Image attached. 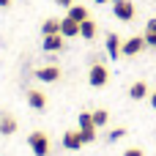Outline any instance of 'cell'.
<instances>
[{
    "mask_svg": "<svg viewBox=\"0 0 156 156\" xmlns=\"http://www.w3.org/2000/svg\"><path fill=\"white\" fill-rule=\"evenodd\" d=\"M77 123H80V134H82V140H85V143H93V140H96V123H93V115H90V112H80Z\"/></svg>",
    "mask_w": 156,
    "mask_h": 156,
    "instance_id": "obj_3",
    "label": "cell"
},
{
    "mask_svg": "<svg viewBox=\"0 0 156 156\" xmlns=\"http://www.w3.org/2000/svg\"><path fill=\"white\" fill-rule=\"evenodd\" d=\"M123 134H126V129H112V132H110V143H115V140H121Z\"/></svg>",
    "mask_w": 156,
    "mask_h": 156,
    "instance_id": "obj_19",
    "label": "cell"
},
{
    "mask_svg": "<svg viewBox=\"0 0 156 156\" xmlns=\"http://www.w3.org/2000/svg\"><path fill=\"white\" fill-rule=\"evenodd\" d=\"M11 3H14V0H0V8H8Z\"/></svg>",
    "mask_w": 156,
    "mask_h": 156,
    "instance_id": "obj_22",
    "label": "cell"
},
{
    "mask_svg": "<svg viewBox=\"0 0 156 156\" xmlns=\"http://www.w3.org/2000/svg\"><path fill=\"white\" fill-rule=\"evenodd\" d=\"M90 115H93V123H96V129H99V126H107V121H110L107 110H93Z\"/></svg>",
    "mask_w": 156,
    "mask_h": 156,
    "instance_id": "obj_18",
    "label": "cell"
},
{
    "mask_svg": "<svg viewBox=\"0 0 156 156\" xmlns=\"http://www.w3.org/2000/svg\"><path fill=\"white\" fill-rule=\"evenodd\" d=\"M93 3H107V0H93Z\"/></svg>",
    "mask_w": 156,
    "mask_h": 156,
    "instance_id": "obj_24",
    "label": "cell"
},
{
    "mask_svg": "<svg viewBox=\"0 0 156 156\" xmlns=\"http://www.w3.org/2000/svg\"><path fill=\"white\" fill-rule=\"evenodd\" d=\"M112 14H115V19H121V22H132L134 14H137V8H134L132 0H112Z\"/></svg>",
    "mask_w": 156,
    "mask_h": 156,
    "instance_id": "obj_2",
    "label": "cell"
},
{
    "mask_svg": "<svg viewBox=\"0 0 156 156\" xmlns=\"http://www.w3.org/2000/svg\"><path fill=\"white\" fill-rule=\"evenodd\" d=\"M36 77L41 82H58L60 80V69L58 66H41V69H36Z\"/></svg>",
    "mask_w": 156,
    "mask_h": 156,
    "instance_id": "obj_6",
    "label": "cell"
},
{
    "mask_svg": "<svg viewBox=\"0 0 156 156\" xmlns=\"http://www.w3.org/2000/svg\"><path fill=\"white\" fill-rule=\"evenodd\" d=\"M27 104H30L33 110H44V107H47V96L33 88V90H27Z\"/></svg>",
    "mask_w": 156,
    "mask_h": 156,
    "instance_id": "obj_10",
    "label": "cell"
},
{
    "mask_svg": "<svg viewBox=\"0 0 156 156\" xmlns=\"http://www.w3.org/2000/svg\"><path fill=\"white\" fill-rule=\"evenodd\" d=\"M41 33L44 36H52V33H60V19H47L41 25Z\"/></svg>",
    "mask_w": 156,
    "mask_h": 156,
    "instance_id": "obj_17",
    "label": "cell"
},
{
    "mask_svg": "<svg viewBox=\"0 0 156 156\" xmlns=\"http://www.w3.org/2000/svg\"><path fill=\"white\" fill-rule=\"evenodd\" d=\"M129 96L134 99V101H140V99H145L148 96V85L140 80V82H132V88H129Z\"/></svg>",
    "mask_w": 156,
    "mask_h": 156,
    "instance_id": "obj_12",
    "label": "cell"
},
{
    "mask_svg": "<svg viewBox=\"0 0 156 156\" xmlns=\"http://www.w3.org/2000/svg\"><path fill=\"white\" fill-rule=\"evenodd\" d=\"M145 44L156 47V19H148V25H145Z\"/></svg>",
    "mask_w": 156,
    "mask_h": 156,
    "instance_id": "obj_16",
    "label": "cell"
},
{
    "mask_svg": "<svg viewBox=\"0 0 156 156\" xmlns=\"http://www.w3.org/2000/svg\"><path fill=\"white\" fill-rule=\"evenodd\" d=\"M80 36H82V38H88V41L96 36V22H93L90 16H88L85 22H80Z\"/></svg>",
    "mask_w": 156,
    "mask_h": 156,
    "instance_id": "obj_15",
    "label": "cell"
},
{
    "mask_svg": "<svg viewBox=\"0 0 156 156\" xmlns=\"http://www.w3.org/2000/svg\"><path fill=\"white\" fill-rule=\"evenodd\" d=\"M121 44H123V41H121L118 33H110V36H107V52H110V58H118V55H121Z\"/></svg>",
    "mask_w": 156,
    "mask_h": 156,
    "instance_id": "obj_11",
    "label": "cell"
},
{
    "mask_svg": "<svg viewBox=\"0 0 156 156\" xmlns=\"http://www.w3.org/2000/svg\"><path fill=\"white\" fill-rule=\"evenodd\" d=\"M58 5H63V8H69V5H74V0H55Z\"/></svg>",
    "mask_w": 156,
    "mask_h": 156,
    "instance_id": "obj_21",
    "label": "cell"
},
{
    "mask_svg": "<svg viewBox=\"0 0 156 156\" xmlns=\"http://www.w3.org/2000/svg\"><path fill=\"white\" fill-rule=\"evenodd\" d=\"M66 16H71L74 22H85V19H88V8L74 3V5H69V14H66Z\"/></svg>",
    "mask_w": 156,
    "mask_h": 156,
    "instance_id": "obj_14",
    "label": "cell"
},
{
    "mask_svg": "<svg viewBox=\"0 0 156 156\" xmlns=\"http://www.w3.org/2000/svg\"><path fill=\"white\" fill-rule=\"evenodd\" d=\"M151 107H154V110H156V90H154V93H151Z\"/></svg>",
    "mask_w": 156,
    "mask_h": 156,
    "instance_id": "obj_23",
    "label": "cell"
},
{
    "mask_svg": "<svg viewBox=\"0 0 156 156\" xmlns=\"http://www.w3.org/2000/svg\"><path fill=\"white\" fill-rule=\"evenodd\" d=\"M107 82H110V69L101 66V63H93L90 71H88V85L90 88H104Z\"/></svg>",
    "mask_w": 156,
    "mask_h": 156,
    "instance_id": "obj_1",
    "label": "cell"
},
{
    "mask_svg": "<svg viewBox=\"0 0 156 156\" xmlns=\"http://www.w3.org/2000/svg\"><path fill=\"white\" fill-rule=\"evenodd\" d=\"M16 132V118L14 115H0V134H14Z\"/></svg>",
    "mask_w": 156,
    "mask_h": 156,
    "instance_id": "obj_13",
    "label": "cell"
},
{
    "mask_svg": "<svg viewBox=\"0 0 156 156\" xmlns=\"http://www.w3.org/2000/svg\"><path fill=\"white\" fill-rule=\"evenodd\" d=\"M63 145H66L69 151H80V148L85 145V140H82L80 129H77V132H66V134H63Z\"/></svg>",
    "mask_w": 156,
    "mask_h": 156,
    "instance_id": "obj_7",
    "label": "cell"
},
{
    "mask_svg": "<svg viewBox=\"0 0 156 156\" xmlns=\"http://www.w3.org/2000/svg\"><path fill=\"white\" fill-rule=\"evenodd\" d=\"M66 36L63 33H52V36H44V52H58L63 47Z\"/></svg>",
    "mask_w": 156,
    "mask_h": 156,
    "instance_id": "obj_8",
    "label": "cell"
},
{
    "mask_svg": "<svg viewBox=\"0 0 156 156\" xmlns=\"http://www.w3.org/2000/svg\"><path fill=\"white\" fill-rule=\"evenodd\" d=\"M27 145H30V151L36 156H47L49 154V137H47L44 132H33V134L27 137Z\"/></svg>",
    "mask_w": 156,
    "mask_h": 156,
    "instance_id": "obj_4",
    "label": "cell"
},
{
    "mask_svg": "<svg viewBox=\"0 0 156 156\" xmlns=\"http://www.w3.org/2000/svg\"><path fill=\"white\" fill-rule=\"evenodd\" d=\"M60 33H63L66 38H74V36H80V22H74L71 16L60 19Z\"/></svg>",
    "mask_w": 156,
    "mask_h": 156,
    "instance_id": "obj_9",
    "label": "cell"
},
{
    "mask_svg": "<svg viewBox=\"0 0 156 156\" xmlns=\"http://www.w3.org/2000/svg\"><path fill=\"white\" fill-rule=\"evenodd\" d=\"M123 156H145V154H143V148H126Z\"/></svg>",
    "mask_w": 156,
    "mask_h": 156,
    "instance_id": "obj_20",
    "label": "cell"
},
{
    "mask_svg": "<svg viewBox=\"0 0 156 156\" xmlns=\"http://www.w3.org/2000/svg\"><path fill=\"white\" fill-rule=\"evenodd\" d=\"M143 47H148V44H145V36H132V38H126V41L121 44V55L132 58V55L143 52Z\"/></svg>",
    "mask_w": 156,
    "mask_h": 156,
    "instance_id": "obj_5",
    "label": "cell"
}]
</instances>
